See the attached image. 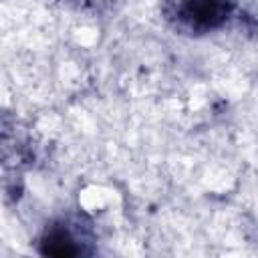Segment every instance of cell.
Instances as JSON below:
<instances>
[{
    "instance_id": "cell-1",
    "label": "cell",
    "mask_w": 258,
    "mask_h": 258,
    "mask_svg": "<svg viewBox=\"0 0 258 258\" xmlns=\"http://www.w3.org/2000/svg\"><path fill=\"white\" fill-rule=\"evenodd\" d=\"M95 230L87 216L62 214L42 228L36 246L42 256L73 258L95 254Z\"/></svg>"
},
{
    "instance_id": "cell-2",
    "label": "cell",
    "mask_w": 258,
    "mask_h": 258,
    "mask_svg": "<svg viewBox=\"0 0 258 258\" xmlns=\"http://www.w3.org/2000/svg\"><path fill=\"white\" fill-rule=\"evenodd\" d=\"M165 20L183 34L202 36L226 28L236 12V0H173L165 6Z\"/></svg>"
}]
</instances>
